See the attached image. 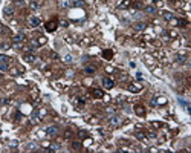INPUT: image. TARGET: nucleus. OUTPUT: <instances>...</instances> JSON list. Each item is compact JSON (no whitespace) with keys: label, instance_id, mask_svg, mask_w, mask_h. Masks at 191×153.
Segmentation results:
<instances>
[{"label":"nucleus","instance_id":"obj_7","mask_svg":"<svg viewBox=\"0 0 191 153\" xmlns=\"http://www.w3.org/2000/svg\"><path fill=\"white\" fill-rule=\"evenodd\" d=\"M133 28H135L136 31H144V29H145V23L138 21V23H135V25H133Z\"/></svg>","mask_w":191,"mask_h":153},{"label":"nucleus","instance_id":"obj_3","mask_svg":"<svg viewBox=\"0 0 191 153\" xmlns=\"http://www.w3.org/2000/svg\"><path fill=\"white\" fill-rule=\"evenodd\" d=\"M46 135H48V136H55V135H58V127H55V126H51V127H48V129H46Z\"/></svg>","mask_w":191,"mask_h":153},{"label":"nucleus","instance_id":"obj_22","mask_svg":"<svg viewBox=\"0 0 191 153\" xmlns=\"http://www.w3.org/2000/svg\"><path fill=\"white\" fill-rule=\"evenodd\" d=\"M128 3H130L128 0H127V2H122V3H119V8H124V6H127Z\"/></svg>","mask_w":191,"mask_h":153},{"label":"nucleus","instance_id":"obj_18","mask_svg":"<svg viewBox=\"0 0 191 153\" xmlns=\"http://www.w3.org/2000/svg\"><path fill=\"white\" fill-rule=\"evenodd\" d=\"M84 70H86L87 74H95V68H93V66H87Z\"/></svg>","mask_w":191,"mask_h":153},{"label":"nucleus","instance_id":"obj_13","mask_svg":"<svg viewBox=\"0 0 191 153\" xmlns=\"http://www.w3.org/2000/svg\"><path fill=\"white\" fill-rule=\"evenodd\" d=\"M40 122V116L37 115V113H34L32 116H31V124H38Z\"/></svg>","mask_w":191,"mask_h":153},{"label":"nucleus","instance_id":"obj_5","mask_svg":"<svg viewBox=\"0 0 191 153\" xmlns=\"http://www.w3.org/2000/svg\"><path fill=\"white\" fill-rule=\"evenodd\" d=\"M25 60H26L28 63H35V61H37V57H35L34 54H26V55H25Z\"/></svg>","mask_w":191,"mask_h":153},{"label":"nucleus","instance_id":"obj_19","mask_svg":"<svg viewBox=\"0 0 191 153\" xmlns=\"http://www.w3.org/2000/svg\"><path fill=\"white\" fill-rule=\"evenodd\" d=\"M38 6H40V5H38L37 2H31V8H32V9H38Z\"/></svg>","mask_w":191,"mask_h":153},{"label":"nucleus","instance_id":"obj_8","mask_svg":"<svg viewBox=\"0 0 191 153\" xmlns=\"http://www.w3.org/2000/svg\"><path fill=\"white\" fill-rule=\"evenodd\" d=\"M70 2H72V6H75V8L84 6V0H70Z\"/></svg>","mask_w":191,"mask_h":153},{"label":"nucleus","instance_id":"obj_16","mask_svg":"<svg viewBox=\"0 0 191 153\" xmlns=\"http://www.w3.org/2000/svg\"><path fill=\"white\" fill-rule=\"evenodd\" d=\"M37 147H38L37 142H29L28 144V150H37Z\"/></svg>","mask_w":191,"mask_h":153},{"label":"nucleus","instance_id":"obj_11","mask_svg":"<svg viewBox=\"0 0 191 153\" xmlns=\"http://www.w3.org/2000/svg\"><path fill=\"white\" fill-rule=\"evenodd\" d=\"M162 16H164V18H165V20H170V21H171V20L174 18L173 12H170V11H165V12H162Z\"/></svg>","mask_w":191,"mask_h":153},{"label":"nucleus","instance_id":"obj_12","mask_svg":"<svg viewBox=\"0 0 191 153\" xmlns=\"http://www.w3.org/2000/svg\"><path fill=\"white\" fill-rule=\"evenodd\" d=\"M109 122H110L112 126H119V118H116V116H110V118H109Z\"/></svg>","mask_w":191,"mask_h":153},{"label":"nucleus","instance_id":"obj_23","mask_svg":"<svg viewBox=\"0 0 191 153\" xmlns=\"http://www.w3.org/2000/svg\"><path fill=\"white\" fill-rule=\"evenodd\" d=\"M104 57H107V58H110V57H112V52H104Z\"/></svg>","mask_w":191,"mask_h":153},{"label":"nucleus","instance_id":"obj_4","mask_svg":"<svg viewBox=\"0 0 191 153\" xmlns=\"http://www.w3.org/2000/svg\"><path fill=\"white\" fill-rule=\"evenodd\" d=\"M103 84H104V87H107V89H112V87L115 86V81H113L112 78H104V80H103Z\"/></svg>","mask_w":191,"mask_h":153},{"label":"nucleus","instance_id":"obj_1","mask_svg":"<svg viewBox=\"0 0 191 153\" xmlns=\"http://www.w3.org/2000/svg\"><path fill=\"white\" fill-rule=\"evenodd\" d=\"M28 21H29V25H31L32 28H37V26H40V25H41V21H40V18H38V17H35V16H31Z\"/></svg>","mask_w":191,"mask_h":153},{"label":"nucleus","instance_id":"obj_21","mask_svg":"<svg viewBox=\"0 0 191 153\" xmlns=\"http://www.w3.org/2000/svg\"><path fill=\"white\" fill-rule=\"evenodd\" d=\"M0 61H5V63H6V61H9V58L5 57V55H0Z\"/></svg>","mask_w":191,"mask_h":153},{"label":"nucleus","instance_id":"obj_6","mask_svg":"<svg viewBox=\"0 0 191 153\" xmlns=\"http://www.w3.org/2000/svg\"><path fill=\"white\" fill-rule=\"evenodd\" d=\"M58 5H60V8L64 9V8H70V6H72V2H70V0H60Z\"/></svg>","mask_w":191,"mask_h":153},{"label":"nucleus","instance_id":"obj_24","mask_svg":"<svg viewBox=\"0 0 191 153\" xmlns=\"http://www.w3.org/2000/svg\"><path fill=\"white\" fill-rule=\"evenodd\" d=\"M73 149H80V142H73Z\"/></svg>","mask_w":191,"mask_h":153},{"label":"nucleus","instance_id":"obj_17","mask_svg":"<svg viewBox=\"0 0 191 153\" xmlns=\"http://www.w3.org/2000/svg\"><path fill=\"white\" fill-rule=\"evenodd\" d=\"M93 95H95V97H98V98H101V97H103V90L95 89V90H93Z\"/></svg>","mask_w":191,"mask_h":153},{"label":"nucleus","instance_id":"obj_9","mask_svg":"<svg viewBox=\"0 0 191 153\" xmlns=\"http://www.w3.org/2000/svg\"><path fill=\"white\" fill-rule=\"evenodd\" d=\"M12 40H14V43H21L23 40H25V35L23 34H17L12 37Z\"/></svg>","mask_w":191,"mask_h":153},{"label":"nucleus","instance_id":"obj_14","mask_svg":"<svg viewBox=\"0 0 191 153\" xmlns=\"http://www.w3.org/2000/svg\"><path fill=\"white\" fill-rule=\"evenodd\" d=\"M26 3H25V0H14V6H18V8H23Z\"/></svg>","mask_w":191,"mask_h":153},{"label":"nucleus","instance_id":"obj_10","mask_svg":"<svg viewBox=\"0 0 191 153\" xmlns=\"http://www.w3.org/2000/svg\"><path fill=\"white\" fill-rule=\"evenodd\" d=\"M135 110H136V115H138V116H144V115H145V109L141 107V106H136Z\"/></svg>","mask_w":191,"mask_h":153},{"label":"nucleus","instance_id":"obj_26","mask_svg":"<svg viewBox=\"0 0 191 153\" xmlns=\"http://www.w3.org/2000/svg\"><path fill=\"white\" fill-rule=\"evenodd\" d=\"M2 77H3V74H2V72H0V80H2Z\"/></svg>","mask_w":191,"mask_h":153},{"label":"nucleus","instance_id":"obj_25","mask_svg":"<svg viewBox=\"0 0 191 153\" xmlns=\"http://www.w3.org/2000/svg\"><path fill=\"white\" fill-rule=\"evenodd\" d=\"M14 49H21V46H20L18 43H16V45H14Z\"/></svg>","mask_w":191,"mask_h":153},{"label":"nucleus","instance_id":"obj_20","mask_svg":"<svg viewBox=\"0 0 191 153\" xmlns=\"http://www.w3.org/2000/svg\"><path fill=\"white\" fill-rule=\"evenodd\" d=\"M64 61L66 63H72V55H66L64 57Z\"/></svg>","mask_w":191,"mask_h":153},{"label":"nucleus","instance_id":"obj_15","mask_svg":"<svg viewBox=\"0 0 191 153\" xmlns=\"http://www.w3.org/2000/svg\"><path fill=\"white\" fill-rule=\"evenodd\" d=\"M145 12H147V14H155V12H156V8H155V6H147V8H145Z\"/></svg>","mask_w":191,"mask_h":153},{"label":"nucleus","instance_id":"obj_2","mask_svg":"<svg viewBox=\"0 0 191 153\" xmlns=\"http://www.w3.org/2000/svg\"><path fill=\"white\" fill-rule=\"evenodd\" d=\"M3 14H5V17H12V16H14V6H12V5H9V6H5V9H3Z\"/></svg>","mask_w":191,"mask_h":153}]
</instances>
